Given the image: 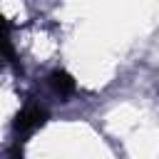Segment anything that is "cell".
<instances>
[{
    "mask_svg": "<svg viewBox=\"0 0 159 159\" xmlns=\"http://www.w3.org/2000/svg\"><path fill=\"white\" fill-rule=\"evenodd\" d=\"M0 57L7 60L10 65H17V55H15V47L10 40V25L2 15H0Z\"/></svg>",
    "mask_w": 159,
    "mask_h": 159,
    "instance_id": "cell-3",
    "label": "cell"
},
{
    "mask_svg": "<svg viewBox=\"0 0 159 159\" xmlns=\"http://www.w3.org/2000/svg\"><path fill=\"white\" fill-rule=\"evenodd\" d=\"M47 82H50V87H52L60 97H70V94L75 92V87H77V84H75V80H72L65 70H55V72L47 77Z\"/></svg>",
    "mask_w": 159,
    "mask_h": 159,
    "instance_id": "cell-2",
    "label": "cell"
},
{
    "mask_svg": "<svg viewBox=\"0 0 159 159\" xmlns=\"http://www.w3.org/2000/svg\"><path fill=\"white\" fill-rule=\"evenodd\" d=\"M47 122V112L40 107V104H27L20 109V114L15 117V129L20 134H30L35 132L37 127H42Z\"/></svg>",
    "mask_w": 159,
    "mask_h": 159,
    "instance_id": "cell-1",
    "label": "cell"
}]
</instances>
